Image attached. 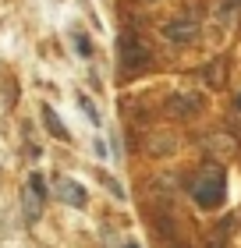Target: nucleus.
I'll list each match as a JSON object with an SVG mask.
<instances>
[{
    "label": "nucleus",
    "mask_w": 241,
    "mask_h": 248,
    "mask_svg": "<svg viewBox=\"0 0 241 248\" xmlns=\"http://www.w3.org/2000/svg\"><path fill=\"white\" fill-rule=\"evenodd\" d=\"M128 248H139V245H135V241H128Z\"/></svg>",
    "instance_id": "obj_11"
},
{
    "label": "nucleus",
    "mask_w": 241,
    "mask_h": 248,
    "mask_svg": "<svg viewBox=\"0 0 241 248\" xmlns=\"http://www.w3.org/2000/svg\"><path fill=\"white\" fill-rule=\"evenodd\" d=\"M78 107L85 110V117L93 121V124H99V114H96V107H93V99H89V96H78Z\"/></svg>",
    "instance_id": "obj_9"
},
{
    "label": "nucleus",
    "mask_w": 241,
    "mask_h": 248,
    "mask_svg": "<svg viewBox=\"0 0 241 248\" xmlns=\"http://www.w3.org/2000/svg\"><path fill=\"white\" fill-rule=\"evenodd\" d=\"M174 248H185V245H181V241H177V245H174Z\"/></svg>",
    "instance_id": "obj_12"
},
{
    "label": "nucleus",
    "mask_w": 241,
    "mask_h": 248,
    "mask_svg": "<svg viewBox=\"0 0 241 248\" xmlns=\"http://www.w3.org/2000/svg\"><path fill=\"white\" fill-rule=\"evenodd\" d=\"M43 199H47V195H39L32 185L21 188V213H25V223H36L43 217Z\"/></svg>",
    "instance_id": "obj_5"
},
{
    "label": "nucleus",
    "mask_w": 241,
    "mask_h": 248,
    "mask_svg": "<svg viewBox=\"0 0 241 248\" xmlns=\"http://www.w3.org/2000/svg\"><path fill=\"white\" fill-rule=\"evenodd\" d=\"M231 4H241V0H231Z\"/></svg>",
    "instance_id": "obj_14"
},
{
    "label": "nucleus",
    "mask_w": 241,
    "mask_h": 248,
    "mask_svg": "<svg viewBox=\"0 0 241 248\" xmlns=\"http://www.w3.org/2000/svg\"><path fill=\"white\" fill-rule=\"evenodd\" d=\"M71 36H75V53H78V57H93V39H89L85 36V32H71Z\"/></svg>",
    "instance_id": "obj_8"
},
{
    "label": "nucleus",
    "mask_w": 241,
    "mask_h": 248,
    "mask_svg": "<svg viewBox=\"0 0 241 248\" xmlns=\"http://www.w3.org/2000/svg\"><path fill=\"white\" fill-rule=\"evenodd\" d=\"M121 61H124V71H145L149 64H153V57H149L145 43L135 36V32H121Z\"/></svg>",
    "instance_id": "obj_2"
},
{
    "label": "nucleus",
    "mask_w": 241,
    "mask_h": 248,
    "mask_svg": "<svg viewBox=\"0 0 241 248\" xmlns=\"http://www.w3.org/2000/svg\"><path fill=\"white\" fill-rule=\"evenodd\" d=\"M227 195V177L220 167H202L199 174H195V181H192V199H195V206H202V209H216L224 202Z\"/></svg>",
    "instance_id": "obj_1"
},
{
    "label": "nucleus",
    "mask_w": 241,
    "mask_h": 248,
    "mask_svg": "<svg viewBox=\"0 0 241 248\" xmlns=\"http://www.w3.org/2000/svg\"><path fill=\"white\" fill-rule=\"evenodd\" d=\"M53 195L61 202H67V206H75V209H82L85 199H89L82 181H75V177H61V181H53Z\"/></svg>",
    "instance_id": "obj_4"
},
{
    "label": "nucleus",
    "mask_w": 241,
    "mask_h": 248,
    "mask_svg": "<svg viewBox=\"0 0 241 248\" xmlns=\"http://www.w3.org/2000/svg\"><path fill=\"white\" fill-rule=\"evenodd\" d=\"M43 124L50 128V135H53L57 142H71V131H67V128H64V121L53 114V107H43Z\"/></svg>",
    "instance_id": "obj_6"
},
{
    "label": "nucleus",
    "mask_w": 241,
    "mask_h": 248,
    "mask_svg": "<svg viewBox=\"0 0 241 248\" xmlns=\"http://www.w3.org/2000/svg\"><path fill=\"white\" fill-rule=\"evenodd\" d=\"M199 103H202L199 96H192V93H181V96H174V99H170V114H177V117H188V114H195V110H199Z\"/></svg>",
    "instance_id": "obj_7"
},
{
    "label": "nucleus",
    "mask_w": 241,
    "mask_h": 248,
    "mask_svg": "<svg viewBox=\"0 0 241 248\" xmlns=\"http://www.w3.org/2000/svg\"><path fill=\"white\" fill-rule=\"evenodd\" d=\"M209 248H224V245H220V241H209Z\"/></svg>",
    "instance_id": "obj_10"
},
{
    "label": "nucleus",
    "mask_w": 241,
    "mask_h": 248,
    "mask_svg": "<svg viewBox=\"0 0 241 248\" xmlns=\"http://www.w3.org/2000/svg\"><path fill=\"white\" fill-rule=\"evenodd\" d=\"M160 36L167 43H174V46H185V43H192L199 36V25H195V18H174V21H167V25L160 29Z\"/></svg>",
    "instance_id": "obj_3"
},
{
    "label": "nucleus",
    "mask_w": 241,
    "mask_h": 248,
    "mask_svg": "<svg viewBox=\"0 0 241 248\" xmlns=\"http://www.w3.org/2000/svg\"><path fill=\"white\" fill-rule=\"evenodd\" d=\"M238 110H241V96H238Z\"/></svg>",
    "instance_id": "obj_13"
}]
</instances>
